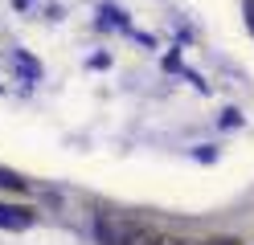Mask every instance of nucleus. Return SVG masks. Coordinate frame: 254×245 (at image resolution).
Listing matches in <instances>:
<instances>
[{"label": "nucleus", "mask_w": 254, "mask_h": 245, "mask_svg": "<svg viewBox=\"0 0 254 245\" xmlns=\"http://www.w3.org/2000/svg\"><path fill=\"white\" fill-rule=\"evenodd\" d=\"M37 217H33V208H25V204H0V229H29Z\"/></svg>", "instance_id": "obj_1"}, {"label": "nucleus", "mask_w": 254, "mask_h": 245, "mask_svg": "<svg viewBox=\"0 0 254 245\" xmlns=\"http://www.w3.org/2000/svg\"><path fill=\"white\" fill-rule=\"evenodd\" d=\"M242 8H246V25H250V33H254V0H242Z\"/></svg>", "instance_id": "obj_3"}, {"label": "nucleus", "mask_w": 254, "mask_h": 245, "mask_svg": "<svg viewBox=\"0 0 254 245\" xmlns=\"http://www.w3.org/2000/svg\"><path fill=\"white\" fill-rule=\"evenodd\" d=\"M0 188H12V192H25L29 184H25V176H17V172H8V168H0Z\"/></svg>", "instance_id": "obj_2"}]
</instances>
